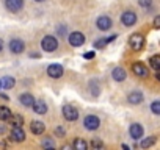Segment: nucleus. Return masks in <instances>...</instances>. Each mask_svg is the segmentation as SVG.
Instances as JSON below:
<instances>
[{
    "instance_id": "obj_3",
    "label": "nucleus",
    "mask_w": 160,
    "mask_h": 150,
    "mask_svg": "<svg viewBox=\"0 0 160 150\" xmlns=\"http://www.w3.org/2000/svg\"><path fill=\"white\" fill-rule=\"evenodd\" d=\"M68 41H69V44L72 47H80L85 42V36H83V33H80V31H74V33H71L68 36Z\"/></svg>"
},
{
    "instance_id": "obj_22",
    "label": "nucleus",
    "mask_w": 160,
    "mask_h": 150,
    "mask_svg": "<svg viewBox=\"0 0 160 150\" xmlns=\"http://www.w3.org/2000/svg\"><path fill=\"white\" fill-rule=\"evenodd\" d=\"M72 147L74 148H77V150H87V147H88V144H87V141H83V139H75L74 141V144H72Z\"/></svg>"
},
{
    "instance_id": "obj_20",
    "label": "nucleus",
    "mask_w": 160,
    "mask_h": 150,
    "mask_svg": "<svg viewBox=\"0 0 160 150\" xmlns=\"http://www.w3.org/2000/svg\"><path fill=\"white\" fill-rule=\"evenodd\" d=\"M8 120L11 122L13 127H22V125H24V117H22L21 114H11V117H10Z\"/></svg>"
},
{
    "instance_id": "obj_30",
    "label": "nucleus",
    "mask_w": 160,
    "mask_h": 150,
    "mask_svg": "<svg viewBox=\"0 0 160 150\" xmlns=\"http://www.w3.org/2000/svg\"><path fill=\"white\" fill-rule=\"evenodd\" d=\"M154 27H155V28H160V16H157V17L154 19Z\"/></svg>"
},
{
    "instance_id": "obj_8",
    "label": "nucleus",
    "mask_w": 160,
    "mask_h": 150,
    "mask_svg": "<svg viewBox=\"0 0 160 150\" xmlns=\"http://www.w3.org/2000/svg\"><path fill=\"white\" fill-rule=\"evenodd\" d=\"M121 22H122L126 27H132V25L137 22V14H135L133 11H126V13H122V16H121Z\"/></svg>"
},
{
    "instance_id": "obj_23",
    "label": "nucleus",
    "mask_w": 160,
    "mask_h": 150,
    "mask_svg": "<svg viewBox=\"0 0 160 150\" xmlns=\"http://www.w3.org/2000/svg\"><path fill=\"white\" fill-rule=\"evenodd\" d=\"M14 83H16V80H14L13 77H5V78L2 80V88H5V89H11V88L14 86Z\"/></svg>"
},
{
    "instance_id": "obj_2",
    "label": "nucleus",
    "mask_w": 160,
    "mask_h": 150,
    "mask_svg": "<svg viewBox=\"0 0 160 150\" xmlns=\"http://www.w3.org/2000/svg\"><path fill=\"white\" fill-rule=\"evenodd\" d=\"M129 45L133 49V50H141L143 47H144V38H143V35H140V33H135V35H132L130 36V39H129Z\"/></svg>"
},
{
    "instance_id": "obj_21",
    "label": "nucleus",
    "mask_w": 160,
    "mask_h": 150,
    "mask_svg": "<svg viewBox=\"0 0 160 150\" xmlns=\"http://www.w3.org/2000/svg\"><path fill=\"white\" fill-rule=\"evenodd\" d=\"M11 117V110L7 106H0V120H8Z\"/></svg>"
},
{
    "instance_id": "obj_37",
    "label": "nucleus",
    "mask_w": 160,
    "mask_h": 150,
    "mask_svg": "<svg viewBox=\"0 0 160 150\" xmlns=\"http://www.w3.org/2000/svg\"><path fill=\"white\" fill-rule=\"evenodd\" d=\"M0 89H2V80H0Z\"/></svg>"
},
{
    "instance_id": "obj_7",
    "label": "nucleus",
    "mask_w": 160,
    "mask_h": 150,
    "mask_svg": "<svg viewBox=\"0 0 160 150\" xmlns=\"http://www.w3.org/2000/svg\"><path fill=\"white\" fill-rule=\"evenodd\" d=\"M83 125H85V128H88V130H98L99 125H101V120H99V117H96V116H87L85 120H83Z\"/></svg>"
},
{
    "instance_id": "obj_14",
    "label": "nucleus",
    "mask_w": 160,
    "mask_h": 150,
    "mask_svg": "<svg viewBox=\"0 0 160 150\" xmlns=\"http://www.w3.org/2000/svg\"><path fill=\"white\" fill-rule=\"evenodd\" d=\"M32 106H33L35 113H38V114H46L47 113V105H46L44 100H35Z\"/></svg>"
},
{
    "instance_id": "obj_16",
    "label": "nucleus",
    "mask_w": 160,
    "mask_h": 150,
    "mask_svg": "<svg viewBox=\"0 0 160 150\" xmlns=\"http://www.w3.org/2000/svg\"><path fill=\"white\" fill-rule=\"evenodd\" d=\"M127 100H129L132 105H138V103H141V102H143V94H141V92H138V91H133V92H130V94H129Z\"/></svg>"
},
{
    "instance_id": "obj_33",
    "label": "nucleus",
    "mask_w": 160,
    "mask_h": 150,
    "mask_svg": "<svg viewBox=\"0 0 160 150\" xmlns=\"http://www.w3.org/2000/svg\"><path fill=\"white\" fill-rule=\"evenodd\" d=\"M5 130H7V128H5V125H3V124H0V134H3V133H5Z\"/></svg>"
},
{
    "instance_id": "obj_38",
    "label": "nucleus",
    "mask_w": 160,
    "mask_h": 150,
    "mask_svg": "<svg viewBox=\"0 0 160 150\" xmlns=\"http://www.w3.org/2000/svg\"><path fill=\"white\" fill-rule=\"evenodd\" d=\"M36 2H44V0H36Z\"/></svg>"
},
{
    "instance_id": "obj_15",
    "label": "nucleus",
    "mask_w": 160,
    "mask_h": 150,
    "mask_svg": "<svg viewBox=\"0 0 160 150\" xmlns=\"http://www.w3.org/2000/svg\"><path fill=\"white\" fill-rule=\"evenodd\" d=\"M44 124L42 122H39V120H33L32 124H30V130H32V133L33 134H42L44 133Z\"/></svg>"
},
{
    "instance_id": "obj_10",
    "label": "nucleus",
    "mask_w": 160,
    "mask_h": 150,
    "mask_svg": "<svg viewBox=\"0 0 160 150\" xmlns=\"http://www.w3.org/2000/svg\"><path fill=\"white\" fill-rule=\"evenodd\" d=\"M10 139H13L14 142H22L25 139V131L22 130V127H13Z\"/></svg>"
},
{
    "instance_id": "obj_19",
    "label": "nucleus",
    "mask_w": 160,
    "mask_h": 150,
    "mask_svg": "<svg viewBox=\"0 0 160 150\" xmlns=\"http://www.w3.org/2000/svg\"><path fill=\"white\" fill-rule=\"evenodd\" d=\"M118 36L116 35H113V36H108V38H105V39H99V41H96L94 42V47L96 49H102V47H105L108 42H112V41H115Z\"/></svg>"
},
{
    "instance_id": "obj_13",
    "label": "nucleus",
    "mask_w": 160,
    "mask_h": 150,
    "mask_svg": "<svg viewBox=\"0 0 160 150\" xmlns=\"http://www.w3.org/2000/svg\"><path fill=\"white\" fill-rule=\"evenodd\" d=\"M129 133L133 139H140L143 136V127L140 124H132L130 128H129Z\"/></svg>"
},
{
    "instance_id": "obj_18",
    "label": "nucleus",
    "mask_w": 160,
    "mask_h": 150,
    "mask_svg": "<svg viewBox=\"0 0 160 150\" xmlns=\"http://www.w3.org/2000/svg\"><path fill=\"white\" fill-rule=\"evenodd\" d=\"M19 102L24 105V106H32L33 105V102H35V97L32 96V94H21V97H19Z\"/></svg>"
},
{
    "instance_id": "obj_17",
    "label": "nucleus",
    "mask_w": 160,
    "mask_h": 150,
    "mask_svg": "<svg viewBox=\"0 0 160 150\" xmlns=\"http://www.w3.org/2000/svg\"><path fill=\"white\" fill-rule=\"evenodd\" d=\"M112 75H113V78L116 80V82H122V80H126V70L122 69V67H115L113 69V72H112Z\"/></svg>"
},
{
    "instance_id": "obj_1",
    "label": "nucleus",
    "mask_w": 160,
    "mask_h": 150,
    "mask_svg": "<svg viewBox=\"0 0 160 150\" xmlns=\"http://www.w3.org/2000/svg\"><path fill=\"white\" fill-rule=\"evenodd\" d=\"M41 47H42V50H46V52H53V50H57V47H58V41H57V38L47 35V36L42 38Z\"/></svg>"
},
{
    "instance_id": "obj_36",
    "label": "nucleus",
    "mask_w": 160,
    "mask_h": 150,
    "mask_svg": "<svg viewBox=\"0 0 160 150\" xmlns=\"http://www.w3.org/2000/svg\"><path fill=\"white\" fill-rule=\"evenodd\" d=\"M2 50H3V42L0 41V52H2Z\"/></svg>"
},
{
    "instance_id": "obj_25",
    "label": "nucleus",
    "mask_w": 160,
    "mask_h": 150,
    "mask_svg": "<svg viewBox=\"0 0 160 150\" xmlns=\"http://www.w3.org/2000/svg\"><path fill=\"white\" fill-rule=\"evenodd\" d=\"M154 144H155V136H149V138H146V139L141 141V147L143 148H148V147H151Z\"/></svg>"
},
{
    "instance_id": "obj_35",
    "label": "nucleus",
    "mask_w": 160,
    "mask_h": 150,
    "mask_svg": "<svg viewBox=\"0 0 160 150\" xmlns=\"http://www.w3.org/2000/svg\"><path fill=\"white\" fill-rule=\"evenodd\" d=\"M155 77H157V80L160 82V70H155Z\"/></svg>"
},
{
    "instance_id": "obj_29",
    "label": "nucleus",
    "mask_w": 160,
    "mask_h": 150,
    "mask_svg": "<svg viewBox=\"0 0 160 150\" xmlns=\"http://www.w3.org/2000/svg\"><path fill=\"white\" fill-rule=\"evenodd\" d=\"M91 145H93L94 148H101V147H104V144H102V141H99V139H94V141L91 142Z\"/></svg>"
},
{
    "instance_id": "obj_24",
    "label": "nucleus",
    "mask_w": 160,
    "mask_h": 150,
    "mask_svg": "<svg viewBox=\"0 0 160 150\" xmlns=\"http://www.w3.org/2000/svg\"><path fill=\"white\" fill-rule=\"evenodd\" d=\"M149 63H151V67H152L154 70H160V55H155V56H151V59H149Z\"/></svg>"
},
{
    "instance_id": "obj_11",
    "label": "nucleus",
    "mask_w": 160,
    "mask_h": 150,
    "mask_svg": "<svg viewBox=\"0 0 160 150\" xmlns=\"http://www.w3.org/2000/svg\"><path fill=\"white\" fill-rule=\"evenodd\" d=\"M47 75L50 78H60L63 75V67L60 64H50L47 67Z\"/></svg>"
},
{
    "instance_id": "obj_28",
    "label": "nucleus",
    "mask_w": 160,
    "mask_h": 150,
    "mask_svg": "<svg viewBox=\"0 0 160 150\" xmlns=\"http://www.w3.org/2000/svg\"><path fill=\"white\" fill-rule=\"evenodd\" d=\"M138 3L143 7V8H148V7H151V3H152V0H138Z\"/></svg>"
},
{
    "instance_id": "obj_32",
    "label": "nucleus",
    "mask_w": 160,
    "mask_h": 150,
    "mask_svg": "<svg viewBox=\"0 0 160 150\" xmlns=\"http://www.w3.org/2000/svg\"><path fill=\"white\" fill-rule=\"evenodd\" d=\"M58 33L63 36V35L66 33V27H64V25H63V27H58Z\"/></svg>"
},
{
    "instance_id": "obj_4",
    "label": "nucleus",
    "mask_w": 160,
    "mask_h": 150,
    "mask_svg": "<svg viewBox=\"0 0 160 150\" xmlns=\"http://www.w3.org/2000/svg\"><path fill=\"white\" fill-rule=\"evenodd\" d=\"M63 116H64L66 120L72 122V120H77L78 111H77V108H74V106H71V105H66V106H63Z\"/></svg>"
},
{
    "instance_id": "obj_31",
    "label": "nucleus",
    "mask_w": 160,
    "mask_h": 150,
    "mask_svg": "<svg viewBox=\"0 0 160 150\" xmlns=\"http://www.w3.org/2000/svg\"><path fill=\"white\" fill-rule=\"evenodd\" d=\"M83 58H87V59L94 58V52H88V53H85V55H83Z\"/></svg>"
},
{
    "instance_id": "obj_12",
    "label": "nucleus",
    "mask_w": 160,
    "mask_h": 150,
    "mask_svg": "<svg viewBox=\"0 0 160 150\" xmlns=\"http://www.w3.org/2000/svg\"><path fill=\"white\" fill-rule=\"evenodd\" d=\"M132 70H133V73L135 75H138V77H148V67L143 64V63H135L133 66H132Z\"/></svg>"
},
{
    "instance_id": "obj_26",
    "label": "nucleus",
    "mask_w": 160,
    "mask_h": 150,
    "mask_svg": "<svg viewBox=\"0 0 160 150\" xmlns=\"http://www.w3.org/2000/svg\"><path fill=\"white\" fill-rule=\"evenodd\" d=\"M151 110H152V113H154V114H160V100H155V102H152V105H151Z\"/></svg>"
},
{
    "instance_id": "obj_27",
    "label": "nucleus",
    "mask_w": 160,
    "mask_h": 150,
    "mask_svg": "<svg viewBox=\"0 0 160 150\" xmlns=\"http://www.w3.org/2000/svg\"><path fill=\"white\" fill-rule=\"evenodd\" d=\"M42 147H44V148H53V147H55V142H53L52 139H44V141H42Z\"/></svg>"
},
{
    "instance_id": "obj_34",
    "label": "nucleus",
    "mask_w": 160,
    "mask_h": 150,
    "mask_svg": "<svg viewBox=\"0 0 160 150\" xmlns=\"http://www.w3.org/2000/svg\"><path fill=\"white\" fill-rule=\"evenodd\" d=\"M57 134H61V136H63V134H64V130H63V128H57Z\"/></svg>"
},
{
    "instance_id": "obj_6",
    "label": "nucleus",
    "mask_w": 160,
    "mask_h": 150,
    "mask_svg": "<svg viewBox=\"0 0 160 150\" xmlns=\"http://www.w3.org/2000/svg\"><path fill=\"white\" fill-rule=\"evenodd\" d=\"M5 5H7L8 11L19 13L24 8V0H5Z\"/></svg>"
},
{
    "instance_id": "obj_5",
    "label": "nucleus",
    "mask_w": 160,
    "mask_h": 150,
    "mask_svg": "<svg viewBox=\"0 0 160 150\" xmlns=\"http://www.w3.org/2000/svg\"><path fill=\"white\" fill-rule=\"evenodd\" d=\"M10 50H11L13 53H16V55L22 53V52L25 50V44H24V41L19 39V38L11 39V41H10Z\"/></svg>"
},
{
    "instance_id": "obj_9",
    "label": "nucleus",
    "mask_w": 160,
    "mask_h": 150,
    "mask_svg": "<svg viewBox=\"0 0 160 150\" xmlns=\"http://www.w3.org/2000/svg\"><path fill=\"white\" fill-rule=\"evenodd\" d=\"M96 25H98V28H99V30L107 31V30H110V27H112L113 24H112V19H110L108 16H101V17H98Z\"/></svg>"
}]
</instances>
